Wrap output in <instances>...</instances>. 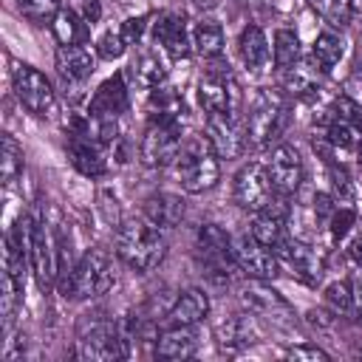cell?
I'll return each instance as SVG.
<instances>
[{
	"mask_svg": "<svg viewBox=\"0 0 362 362\" xmlns=\"http://www.w3.org/2000/svg\"><path fill=\"white\" fill-rule=\"evenodd\" d=\"M124 107H127V88H124L122 74H116L93 90L88 113H90V119H116Z\"/></svg>",
	"mask_w": 362,
	"mask_h": 362,
	"instance_id": "21",
	"label": "cell"
},
{
	"mask_svg": "<svg viewBox=\"0 0 362 362\" xmlns=\"http://www.w3.org/2000/svg\"><path fill=\"white\" fill-rule=\"evenodd\" d=\"M348 255H351V260L362 269V235H356L354 240H351V246H348Z\"/></svg>",
	"mask_w": 362,
	"mask_h": 362,
	"instance_id": "46",
	"label": "cell"
},
{
	"mask_svg": "<svg viewBox=\"0 0 362 362\" xmlns=\"http://www.w3.org/2000/svg\"><path fill=\"white\" fill-rule=\"evenodd\" d=\"M322 300H325V308H328L334 317H348V314H354V288H351V283H345V280H337V283L325 286Z\"/></svg>",
	"mask_w": 362,
	"mask_h": 362,
	"instance_id": "35",
	"label": "cell"
},
{
	"mask_svg": "<svg viewBox=\"0 0 362 362\" xmlns=\"http://www.w3.org/2000/svg\"><path fill=\"white\" fill-rule=\"evenodd\" d=\"M51 31L59 45H85L90 37V23L74 8H59L57 17L51 20Z\"/></svg>",
	"mask_w": 362,
	"mask_h": 362,
	"instance_id": "25",
	"label": "cell"
},
{
	"mask_svg": "<svg viewBox=\"0 0 362 362\" xmlns=\"http://www.w3.org/2000/svg\"><path fill=\"white\" fill-rule=\"evenodd\" d=\"M59 8V0H20V11L31 23H51Z\"/></svg>",
	"mask_w": 362,
	"mask_h": 362,
	"instance_id": "38",
	"label": "cell"
},
{
	"mask_svg": "<svg viewBox=\"0 0 362 362\" xmlns=\"http://www.w3.org/2000/svg\"><path fill=\"white\" fill-rule=\"evenodd\" d=\"M351 14L354 17H362V0H351Z\"/></svg>",
	"mask_w": 362,
	"mask_h": 362,
	"instance_id": "48",
	"label": "cell"
},
{
	"mask_svg": "<svg viewBox=\"0 0 362 362\" xmlns=\"http://www.w3.org/2000/svg\"><path fill=\"white\" fill-rule=\"evenodd\" d=\"M356 223V209L354 206H348V204H337V209L331 212V218H328V226H331V238L334 240H342L348 232H351V226Z\"/></svg>",
	"mask_w": 362,
	"mask_h": 362,
	"instance_id": "40",
	"label": "cell"
},
{
	"mask_svg": "<svg viewBox=\"0 0 362 362\" xmlns=\"http://www.w3.org/2000/svg\"><path fill=\"white\" fill-rule=\"evenodd\" d=\"M181 116H150L139 156L147 167H164L181 156Z\"/></svg>",
	"mask_w": 362,
	"mask_h": 362,
	"instance_id": "5",
	"label": "cell"
},
{
	"mask_svg": "<svg viewBox=\"0 0 362 362\" xmlns=\"http://www.w3.org/2000/svg\"><path fill=\"white\" fill-rule=\"evenodd\" d=\"M124 48H127V40L122 37V31H105L96 42V54L102 59H119L124 54Z\"/></svg>",
	"mask_w": 362,
	"mask_h": 362,
	"instance_id": "41",
	"label": "cell"
},
{
	"mask_svg": "<svg viewBox=\"0 0 362 362\" xmlns=\"http://www.w3.org/2000/svg\"><path fill=\"white\" fill-rule=\"evenodd\" d=\"M150 107H153V116H181V96L173 90V88H153L150 93Z\"/></svg>",
	"mask_w": 362,
	"mask_h": 362,
	"instance_id": "37",
	"label": "cell"
},
{
	"mask_svg": "<svg viewBox=\"0 0 362 362\" xmlns=\"http://www.w3.org/2000/svg\"><path fill=\"white\" fill-rule=\"evenodd\" d=\"M255 342V328H252V322L246 320V317H229L221 328H218V345H221V351H226V354H235V351H240V348H246V345H252Z\"/></svg>",
	"mask_w": 362,
	"mask_h": 362,
	"instance_id": "28",
	"label": "cell"
},
{
	"mask_svg": "<svg viewBox=\"0 0 362 362\" xmlns=\"http://www.w3.org/2000/svg\"><path fill=\"white\" fill-rule=\"evenodd\" d=\"M82 17L93 25V23H99V17H102V6H99V0H82Z\"/></svg>",
	"mask_w": 362,
	"mask_h": 362,
	"instance_id": "44",
	"label": "cell"
},
{
	"mask_svg": "<svg viewBox=\"0 0 362 362\" xmlns=\"http://www.w3.org/2000/svg\"><path fill=\"white\" fill-rule=\"evenodd\" d=\"M272 59L283 71L300 59V37L291 28H277L272 37Z\"/></svg>",
	"mask_w": 362,
	"mask_h": 362,
	"instance_id": "30",
	"label": "cell"
},
{
	"mask_svg": "<svg viewBox=\"0 0 362 362\" xmlns=\"http://www.w3.org/2000/svg\"><path fill=\"white\" fill-rule=\"evenodd\" d=\"M266 167H269V178L274 184V192L288 198V195H294L300 189V184H303V158L291 144L274 147V153H272Z\"/></svg>",
	"mask_w": 362,
	"mask_h": 362,
	"instance_id": "17",
	"label": "cell"
},
{
	"mask_svg": "<svg viewBox=\"0 0 362 362\" xmlns=\"http://www.w3.org/2000/svg\"><path fill=\"white\" fill-rule=\"evenodd\" d=\"M206 144L218 158H238L246 147V133L235 124V116L226 113H206Z\"/></svg>",
	"mask_w": 362,
	"mask_h": 362,
	"instance_id": "16",
	"label": "cell"
},
{
	"mask_svg": "<svg viewBox=\"0 0 362 362\" xmlns=\"http://www.w3.org/2000/svg\"><path fill=\"white\" fill-rule=\"evenodd\" d=\"M195 249H198V260L206 269L209 280H215L218 286H223V283L229 286L235 269H240L235 260V249H232L229 235L218 223H204L198 229V246Z\"/></svg>",
	"mask_w": 362,
	"mask_h": 362,
	"instance_id": "6",
	"label": "cell"
},
{
	"mask_svg": "<svg viewBox=\"0 0 362 362\" xmlns=\"http://www.w3.org/2000/svg\"><path fill=\"white\" fill-rule=\"evenodd\" d=\"M198 102L206 113L238 116L240 93H238V82L226 62H215L212 68H206V74L198 82Z\"/></svg>",
	"mask_w": 362,
	"mask_h": 362,
	"instance_id": "7",
	"label": "cell"
},
{
	"mask_svg": "<svg viewBox=\"0 0 362 362\" xmlns=\"http://www.w3.org/2000/svg\"><path fill=\"white\" fill-rule=\"evenodd\" d=\"M113 283H116V272H113L110 255L105 249H88L71 272V280L65 286V297H74V300L102 297L110 291Z\"/></svg>",
	"mask_w": 362,
	"mask_h": 362,
	"instance_id": "4",
	"label": "cell"
},
{
	"mask_svg": "<svg viewBox=\"0 0 362 362\" xmlns=\"http://www.w3.org/2000/svg\"><path fill=\"white\" fill-rule=\"evenodd\" d=\"M359 133H362V130H356V127H351V124L328 122V124H325V136H322V139H325L331 147L345 150V147H356V144H359Z\"/></svg>",
	"mask_w": 362,
	"mask_h": 362,
	"instance_id": "39",
	"label": "cell"
},
{
	"mask_svg": "<svg viewBox=\"0 0 362 362\" xmlns=\"http://www.w3.org/2000/svg\"><path fill=\"white\" fill-rule=\"evenodd\" d=\"M175 161H178V167H175L178 181L192 195L212 189L218 184V178H221V164H218V156L212 153V147L206 150L204 144H198V147L181 153Z\"/></svg>",
	"mask_w": 362,
	"mask_h": 362,
	"instance_id": "9",
	"label": "cell"
},
{
	"mask_svg": "<svg viewBox=\"0 0 362 362\" xmlns=\"http://www.w3.org/2000/svg\"><path fill=\"white\" fill-rule=\"evenodd\" d=\"M311 8L334 28H345L351 23V0H308Z\"/></svg>",
	"mask_w": 362,
	"mask_h": 362,
	"instance_id": "36",
	"label": "cell"
},
{
	"mask_svg": "<svg viewBox=\"0 0 362 362\" xmlns=\"http://www.w3.org/2000/svg\"><path fill=\"white\" fill-rule=\"evenodd\" d=\"M274 184L269 178V167L260 161H249L235 173L232 181V198L246 212H260L274 198Z\"/></svg>",
	"mask_w": 362,
	"mask_h": 362,
	"instance_id": "8",
	"label": "cell"
},
{
	"mask_svg": "<svg viewBox=\"0 0 362 362\" xmlns=\"http://www.w3.org/2000/svg\"><path fill=\"white\" fill-rule=\"evenodd\" d=\"M305 320H308L311 325H320V328H325V325H331V320H334V317H328L322 308H311V311L305 314Z\"/></svg>",
	"mask_w": 362,
	"mask_h": 362,
	"instance_id": "45",
	"label": "cell"
},
{
	"mask_svg": "<svg viewBox=\"0 0 362 362\" xmlns=\"http://www.w3.org/2000/svg\"><path fill=\"white\" fill-rule=\"evenodd\" d=\"M342 54H345V42H342L339 34H334V31L317 34V40H314V45H311V57L322 65V71L334 68V65L342 59Z\"/></svg>",
	"mask_w": 362,
	"mask_h": 362,
	"instance_id": "31",
	"label": "cell"
},
{
	"mask_svg": "<svg viewBox=\"0 0 362 362\" xmlns=\"http://www.w3.org/2000/svg\"><path fill=\"white\" fill-rule=\"evenodd\" d=\"M144 212H147V221H153L156 226L173 229L184 218V201L173 192H153L144 201Z\"/></svg>",
	"mask_w": 362,
	"mask_h": 362,
	"instance_id": "26",
	"label": "cell"
},
{
	"mask_svg": "<svg viewBox=\"0 0 362 362\" xmlns=\"http://www.w3.org/2000/svg\"><path fill=\"white\" fill-rule=\"evenodd\" d=\"M328 122H339V124H351L356 130H362V105L351 96H337L328 107H325V124Z\"/></svg>",
	"mask_w": 362,
	"mask_h": 362,
	"instance_id": "32",
	"label": "cell"
},
{
	"mask_svg": "<svg viewBox=\"0 0 362 362\" xmlns=\"http://www.w3.org/2000/svg\"><path fill=\"white\" fill-rule=\"evenodd\" d=\"M356 356H362V348H359V351H356Z\"/></svg>",
	"mask_w": 362,
	"mask_h": 362,
	"instance_id": "50",
	"label": "cell"
},
{
	"mask_svg": "<svg viewBox=\"0 0 362 362\" xmlns=\"http://www.w3.org/2000/svg\"><path fill=\"white\" fill-rule=\"evenodd\" d=\"M286 221H288V204H286V195H274L260 212H255V218H252V229H249V235L255 238V240H260L263 246H269V249H274L286 235Z\"/></svg>",
	"mask_w": 362,
	"mask_h": 362,
	"instance_id": "18",
	"label": "cell"
},
{
	"mask_svg": "<svg viewBox=\"0 0 362 362\" xmlns=\"http://www.w3.org/2000/svg\"><path fill=\"white\" fill-rule=\"evenodd\" d=\"M127 351V339L122 334V328L105 317H93V320H82L79 331H76V356L79 359H93V362H107V359H124Z\"/></svg>",
	"mask_w": 362,
	"mask_h": 362,
	"instance_id": "3",
	"label": "cell"
},
{
	"mask_svg": "<svg viewBox=\"0 0 362 362\" xmlns=\"http://www.w3.org/2000/svg\"><path fill=\"white\" fill-rule=\"evenodd\" d=\"M240 300L252 314L269 320L277 328H291L294 325V308L288 305V300L283 294H277L272 286H266V280H252L240 291Z\"/></svg>",
	"mask_w": 362,
	"mask_h": 362,
	"instance_id": "11",
	"label": "cell"
},
{
	"mask_svg": "<svg viewBox=\"0 0 362 362\" xmlns=\"http://www.w3.org/2000/svg\"><path fill=\"white\" fill-rule=\"evenodd\" d=\"M54 59L65 82H85L96 71V59L85 45H59Z\"/></svg>",
	"mask_w": 362,
	"mask_h": 362,
	"instance_id": "23",
	"label": "cell"
},
{
	"mask_svg": "<svg viewBox=\"0 0 362 362\" xmlns=\"http://www.w3.org/2000/svg\"><path fill=\"white\" fill-rule=\"evenodd\" d=\"M209 314V297L201 288H187L175 297L167 320L173 325H198Z\"/></svg>",
	"mask_w": 362,
	"mask_h": 362,
	"instance_id": "24",
	"label": "cell"
},
{
	"mask_svg": "<svg viewBox=\"0 0 362 362\" xmlns=\"http://www.w3.org/2000/svg\"><path fill=\"white\" fill-rule=\"evenodd\" d=\"M14 93L28 113H34L40 119L54 113L57 96H54V88L42 71H37L31 65H17L14 68Z\"/></svg>",
	"mask_w": 362,
	"mask_h": 362,
	"instance_id": "10",
	"label": "cell"
},
{
	"mask_svg": "<svg viewBox=\"0 0 362 362\" xmlns=\"http://www.w3.org/2000/svg\"><path fill=\"white\" fill-rule=\"evenodd\" d=\"M356 156H359V164H362V139H359V144H356Z\"/></svg>",
	"mask_w": 362,
	"mask_h": 362,
	"instance_id": "49",
	"label": "cell"
},
{
	"mask_svg": "<svg viewBox=\"0 0 362 362\" xmlns=\"http://www.w3.org/2000/svg\"><path fill=\"white\" fill-rule=\"evenodd\" d=\"M68 158L71 164L82 173V175H105L107 170V156H105V144L93 136V130H79V133H68Z\"/></svg>",
	"mask_w": 362,
	"mask_h": 362,
	"instance_id": "15",
	"label": "cell"
},
{
	"mask_svg": "<svg viewBox=\"0 0 362 362\" xmlns=\"http://www.w3.org/2000/svg\"><path fill=\"white\" fill-rule=\"evenodd\" d=\"M274 252H277L280 263L291 269V274H294L297 280H303L305 286H317V283H320V277H322V263H320L317 252H314L308 243H303V240H297V238H283V240L274 246Z\"/></svg>",
	"mask_w": 362,
	"mask_h": 362,
	"instance_id": "14",
	"label": "cell"
},
{
	"mask_svg": "<svg viewBox=\"0 0 362 362\" xmlns=\"http://www.w3.org/2000/svg\"><path fill=\"white\" fill-rule=\"evenodd\" d=\"M133 71H136V82L141 85V88H158L161 82H164V76H167V71H164V62L158 59V54H153V51H144L136 62H133Z\"/></svg>",
	"mask_w": 362,
	"mask_h": 362,
	"instance_id": "33",
	"label": "cell"
},
{
	"mask_svg": "<svg viewBox=\"0 0 362 362\" xmlns=\"http://www.w3.org/2000/svg\"><path fill=\"white\" fill-rule=\"evenodd\" d=\"M153 34H156V42H161V48L181 59L189 54V34H187V20L175 11H164L158 14V20L153 23Z\"/></svg>",
	"mask_w": 362,
	"mask_h": 362,
	"instance_id": "20",
	"label": "cell"
},
{
	"mask_svg": "<svg viewBox=\"0 0 362 362\" xmlns=\"http://www.w3.org/2000/svg\"><path fill=\"white\" fill-rule=\"evenodd\" d=\"M232 249H235V260L240 266V272L252 280H274L280 277V257L274 249L263 246L260 240H255L252 235H240L238 240H232Z\"/></svg>",
	"mask_w": 362,
	"mask_h": 362,
	"instance_id": "13",
	"label": "cell"
},
{
	"mask_svg": "<svg viewBox=\"0 0 362 362\" xmlns=\"http://www.w3.org/2000/svg\"><path fill=\"white\" fill-rule=\"evenodd\" d=\"M288 359H305V362H328V354L317 345H294L286 351Z\"/></svg>",
	"mask_w": 362,
	"mask_h": 362,
	"instance_id": "42",
	"label": "cell"
},
{
	"mask_svg": "<svg viewBox=\"0 0 362 362\" xmlns=\"http://www.w3.org/2000/svg\"><path fill=\"white\" fill-rule=\"evenodd\" d=\"M354 314H356V320L362 325V297H354Z\"/></svg>",
	"mask_w": 362,
	"mask_h": 362,
	"instance_id": "47",
	"label": "cell"
},
{
	"mask_svg": "<svg viewBox=\"0 0 362 362\" xmlns=\"http://www.w3.org/2000/svg\"><path fill=\"white\" fill-rule=\"evenodd\" d=\"M0 173H3V184L11 187L17 181V175L23 173V147L14 141V136H3V150H0Z\"/></svg>",
	"mask_w": 362,
	"mask_h": 362,
	"instance_id": "34",
	"label": "cell"
},
{
	"mask_svg": "<svg viewBox=\"0 0 362 362\" xmlns=\"http://www.w3.org/2000/svg\"><path fill=\"white\" fill-rule=\"evenodd\" d=\"M198 351V331L195 325H170L156 337V356L158 359H189Z\"/></svg>",
	"mask_w": 362,
	"mask_h": 362,
	"instance_id": "22",
	"label": "cell"
},
{
	"mask_svg": "<svg viewBox=\"0 0 362 362\" xmlns=\"http://www.w3.org/2000/svg\"><path fill=\"white\" fill-rule=\"evenodd\" d=\"M144 25H147V17H127L124 23H122V37L127 40V45H133V42H139L141 40V34H144Z\"/></svg>",
	"mask_w": 362,
	"mask_h": 362,
	"instance_id": "43",
	"label": "cell"
},
{
	"mask_svg": "<svg viewBox=\"0 0 362 362\" xmlns=\"http://www.w3.org/2000/svg\"><path fill=\"white\" fill-rule=\"evenodd\" d=\"M116 255L122 263H127L133 272L147 274L153 272L164 255H167V240L158 232V226L147 218H127L116 229Z\"/></svg>",
	"mask_w": 362,
	"mask_h": 362,
	"instance_id": "1",
	"label": "cell"
},
{
	"mask_svg": "<svg viewBox=\"0 0 362 362\" xmlns=\"http://www.w3.org/2000/svg\"><path fill=\"white\" fill-rule=\"evenodd\" d=\"M322 85V65L308 57V59H297L294 65L283 68V88L297 96V99H311L320 93Z\"/></svg>",
	"mask_w": 362,
	"mask_h": 362,
	"instance_id": "19",
	"label": "cell"
},
{
	"mask_svg": "<svg viewBox=\"0 0 362 362\" xmlns=\"http://www.w3.org/2000/svg\"><path fill=\"white\" fill-rule=\"evenodd\" d=\"M238 51H240V59L249 71H257L269 62V40L263 34L260 25H246L240 31V40H238Z\"/></svg>",
	"mask_w": 362,
	"mask_h": 362,
	"instance_id": "27",
	"label": "cell"
},
{
	"mask_svg": "<svg viewBox=\"0 0 362 362\" xmlns=\"http://www.w3.org/2000/svg\"><path fill=\"white\" fill-rule=\"evenodd\" d=\"M57 243L45 226V221L31 218V246H28V257H31V272L37 277L40 291H51L54 280L59 274V260H57Z\"/></svg>",
	"mask_w": 362,
	"mask_h": 362,
	"instance_id": "12",
	"label": "cell"
},
{
	"mask_svg": "<svg viewBox=\"0 0 362 362\" xmlns=\"http://www.w3.org/2000/svg\"><path fill=\"white\" fill-rule=\"evenodd\" d=\"M288 122V105H286V96L274 88H263L252 107H249V116H246V144L252 147H263L269 144L272 139H277L283 133Z\"/></svg>",
	"mask_w": 362,
	"mask_h": 362,
	"instance_id": "2",
	"label": "cell"
},
{
	"mask_svg": "<svg viewBox=\"0 0 362 362\" xmlns=\"http://www.w3.org/2000/svg\"><path fill=\"white\" fill-rule=\"evenodd\" d=\"M192 45L204 59H218L223 54V28L215 20H201L192 31Z\"/></svg>",
	"mask_w": 362,
	"mask_h": 362,
	"instance_id": "29",
	"label": "cell"
}]
</instances>
